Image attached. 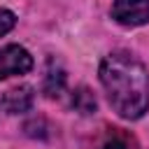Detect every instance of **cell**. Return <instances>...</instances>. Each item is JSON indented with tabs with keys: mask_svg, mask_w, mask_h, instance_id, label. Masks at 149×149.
Returning <instances> with one entry per match:
<instances>
[{
	"mask_svg": "<svg viewBox=\"0 0 149 149\" xmlns=\"http://www.w3.org/2000/svg\"><path fill=\"white\" fill-rule=\"evenodd\" d=\"M100 84L112 109L128 121L144 116L149 109V72L130 51H112L100 61Z\"/></svg>",
	"mask_w": 149,
	"mask_h": 149,
	"instance_id": "6da1fadb",
	"label": "cell"
},
{
	"mask_svg": "<svg viewBox=\"0 0 149 149\" xmlns=\"http://www.w3.org/2000/svg\"><path fill=\"white\" fill-rule=\"evenodd\" d=\"M109 14L119 26L126 28L144 26L149 23V0H114Z\"/></svg>",
	"mask_w": 149,
	"mask_h": 149,
	"instance_id": "7a4b0ae2",
	"label": "cell"
},
{
	"mask_svg": "<svg viewBox=\"0 0 149 149\" xmlns=\"http://www.w3.org/2000/svg\"><path fill=\"white\" fill-rule=\"evenodd\" d=\"M33 70V56L21 44H7L0 49V79L26 74Z\"/></svg>",
	"mask_w": 149,
	"mask_h": 149,
	"instance_id": "3957f363",
	"label": "cell"
},
{
	"mask_svg": "<svg viewBox=\"0 0 149 149\" xmlns=\"http://www.w3.org/2000/svg\"><path fill=\"white\" fill-rule=\"evenodd\" d=\"M35 102V93L30 86H16V88H9L5 95H2V107L7 114H23L33 107Z\"/></svg>",
	"mask_w": 149,
	"mask_h": 149,
	"instance_id": "277c9868",
	"label": "cell"
},
{
	"mask_svg": "<svg viewBox=\"0 0 149 149\" xmlns=\"http://www.w3.org/2000/svg\"><path fill=\"white\" fill-rule=\"evenodd\" d=\"M65 81H68V74H65V68L56 61V58H49L47 61V70H44V79H42V88L49 98H58L63 91H65Z\"/></svg>",
	"mask_w": 149,
	"mask_h": 149,
	"instance_id": "5b68a950",
	"label": "cell"
},
{
	"mask_svg": "<svg viewBox=\"0 0 149 149\" xmlns=\"http://www.w3.org/2000/svg\"><path fill=\"white\" fill-rule=\"evenodd\" d=\"M70 105H72L79 114H93V112L98 109L95 95H93V91H91L88 86H77V88L72 91V100H70Z\"/></svg>",
	"mask_w": 149,
	"mask_h": 149,
	"instance_id": "8992f818",
	"label": "cell"
},
{
	"mask_svg": "<svg viewBox=\"0 0 149 149\" xmlns=\"http://www.w3.org/2000/svg\"><path fill=\"white\" fill-rule=\"evenodd\" d=\"M14 26H16V14H14L12 9L0 7V37H2V35H7Z\"/></svg>",
	"mask_w": 149,
	"mask_h": 149,
	"instance_id": "52a82bcc",
	"label": "cell"
},
{
	"mask_svg": "<svg viewBox=\"0 0 149 149\" xmlns=\"http://www.w3.org/2000/svg\"><path fill=\"white\" fill-rule=\"evenodd\" d=\"M98 149H128V144H126V140H123L121 135H112V137H107Z\"/></svg>",
	"mask_w": 149,
	"mask_h": 149,
	"instance_id": "ba28073f",
	"label": "cell"
}]
</instances>
